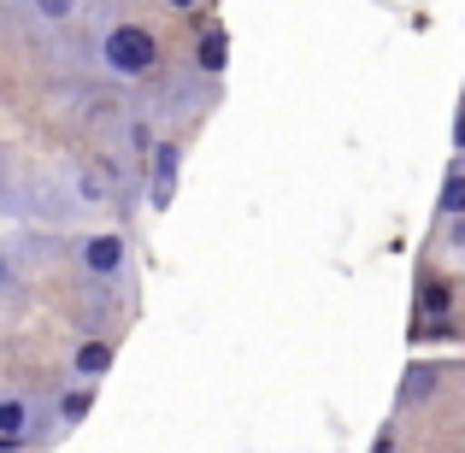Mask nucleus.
<instances>
[{
  "instance_id": "f257e3e1",
  "label": "nucleus",
  "mask_w": 465,
  "mask_h": 453,
  "mask_svg": "<svg viewBox=\"0 0 465 453\" xmlns=\"http://www.w3.org/2000/svg\"><path fill=\"white\" fill-rule=\"evenodd\" d=\"M94 59L118 83H148V77H159V35L136 18H113L101 30V42H94Z\"/></svg>"
},
{
  "instance_id": "f03ea898",
  "label": "nucleus",
  "mask_w": 465,
  "mask_h": 453,
  "mask_svg": "<svg viewBox=\"0 0 465 453\" xmlns=\"http://www.w3.org/2000/svg\"><path fill=\"white\" fill-rule=\"evenodd\" d=\"M77 265H83V277H94V283H124V271H130L124 236H118V230H94V236H83L77 241Z\"/></svg>"
},
{
  "instance_id": "7ed1b4c3",
  "label": "nucleus",
  "mask_w": 465,
  "mask_h": 453,
  "mask_svg": "<svg viewBox=\"0 0 465 453\" xmlns=\"http://www.w3.org/2000/svg\"><path fill=\"white\" fill-rule=\"evenodd\" d=\"M142 165H148V206L165 212L171 194H177V177H183V142H153V153Z\"/></svg>"
},
{
  "instance_id": "20e7f679",
  "label": "nucleus",
  "mask_w": 465,
  "mask_h": 453,
  "mask_svg": "<svg viewBox=\"0 0 465 453\" xmlns=\"http://www.w3.org/2000/svg\"><path fill=\"white\" fill-rule=\"evenodd\" d=\"M189 71L194 77H224L230 71V30L224 24H201V35H194V54H189Z\"/></svg>"
},
{
  "instance_id": "39448f33",
  "label": "nucleus",
  "mask_w": 465,
  "mask_h": 453,
  "mask_svg": "<svg viewBox=\"0 0 465 453\" xmlns=\"http://www.w3.org/2000/svg\"><path fill=\"white\" fill-rule=\"evenodd\" d=\"M113 359H118L113 336H83L77 348H71V377H77V383H106Z\"/></svg>"
},
{
  "instance_id": "423d86ee",
  "label": "nucleus",
  "mask_w": 465,
  "mask_h": 453,
  "mask_svg": "<svg viewBox=\"0 0 465 453\" xmlns=\"http://www.w3.org/2000/svg\"><path fill=\"white\" fill-rule=\"evenodd\" d=\"M94 400H101V383H71V389H59V395H54V424H59V430H77V424L94 412Z\"/></svg>"
},
{
  "instance_id": "0eeeda50",
  "label": "nucleus",
  "mask_w": 465,
  "mask_h": 453,
  "mask_svg": "<svg viewBox=\"0 0 465 453\" xmlns=\"http://www.w3.org/2000/svg\"><path fill=\"white\" fill-rule=\"evenodd\" d=\"M436 218H465V159L448 165L442 194H436Z\"/></svg>"
},
{
  "instance_id": "6e6552de",
  "label": "nucleus",
  "mask_w": 465,
  "mask_h": 453,
  "mask_svg": "<svg viewBox=\"0 0 465 453\" xmlns=\"http://www.w3.org/2000/svg\"><path fill=\"white\" fill-rule=\"evenodd\" d=\"M153 142H159L153 118H130V124H124V148L136 153V159H148V153H153Z\"/></svg>"
},
{
  "instance_id": "1a4fd4ad",
  "label": "nucleus",
  "mask_w": 465,
  "mask_h": 453,
  "mask_svg": "<svg viewBox=\"0 0 465 453\" xmlns=\"http://www.w3.org/2000/svg\"><path fill=\"white\" fill-rule=\"evenodd\" d=\"M24 6H30L35 24H71L77 18V0H24Z\"/></svg>"
},
{
  "instance_id": "9d476101",
  "label": "nucleus",
  "mask_w": 465,
  "mask_h": 453,
  "mask_svg": "<svg viewBox=\"0 0 465 453\" xmlns=\"http://www.w3.org/2000/svg\"><path fill=\"white\" fill-rule=\"evenodd\" d=\"M419 312H424V318H448V312H454L448 283H424V289H419Z\"/></svg>"
},
{
  "instance_id": "9b49d317",
  "label": "nucleus",
  "mask_w": 465,
  "mask_h": 453,
  "mask_svg": "<svg viewBox=\"0 0 465 453\" xmlns=\"http://www.w3.org/2000/svg\"><path fill=\"white\" fill-rule=\"evenodd\" d=\"M430 383H436V371H424V365H419V371H407V389H401V400H419Z\"/></svg>"
},
{
  "instance_id": "f8f14e48",
  "label": "nucleus",
  "mask_w": 465,
  "mask_h": 453,
  "mask_svg": "<svg viewBox=\"0 0 465 453\" xmlns=\"http://www.w3.org/2000/svg\"><path fill=\"white\" fill-rule=\"evenodd\" d=\"M454 153L465 159V106H460V113H454Z\"/></svg>"
},
{
  "instance_id": "ddd939ff",
  "label": "nucleus",
  "mask_w": 465,
  "mask_h": 453,
  "mask_svg": "<svg viewBox=\"0 0 465 453\" xmlns=\"http://www.w3.org/2000/svg\"><path fill=\"white\" fill-rule=\"evenodd\" d=\"M448 241H454V248H465V218H448Z\"/></svg>"
},
{
  "instance_id": "4468645a",
  "label": "nucleus",
  "mask_w": 465,
  "mask_h": 453,
  "mask_svg": "<svg viewBox=\"0 0 465 453\" xmlns=\"http://www.w3.org/2000/svg\"><path fill=\"white\" fill-rule=\"evenodd\" d=\"M12 283H18V277H12V260H6V253H0V295H6Z\"/></svg>"
},
{
  "instance_id": "2eb2a0df",
  "label": "nucleus",
  "mask_w": 465,
  "mask_h": 453,
  "mask_svg": "<svg viewBox=\"0 0 465 453\" xmlns=\"http://www.w3.org/2000/svg\"><path fill=\"white\" fill-rule=\"evenodd\" d=\"M159 6H165V12H194L201 0H159Z\"/></svg>"
},
{
  "instance_id": "dca6fc26",
  "label": "nucleus",
  "mask_w": 465,
  "mask_h": 453,
  "mask_svg": "<svg viewBox=\"0 0 465 453\" xmlns=\"http://www.w3.org/2000/svg\"><path fill=\"white\" fill-rule=\"evenodd\" d=\"M371 453H395V436L383 430V436H377V448H371Z\"/></svg>"
},
{
  "instance_id": "f3484780",
  "label": "nucleus",
  "mask_w": 465,
  "mask_h": 453,
  "mask_svg": "<svg viewBox=\"0 0 465 453\" xmlns=\"http://www.w3.org/2000/svg\"><path fill=\"white\" fill-rule=\"evenodd\" d=\"M0 201H6V165H0Z\"/></svg>"
}]
</instances>
